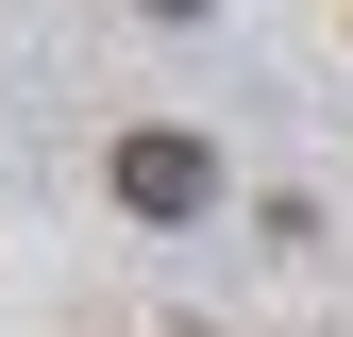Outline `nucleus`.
Wrapping results in <instances>:
<instances>
[{
  "instance_id": "1",
  "label": "nucleus",
  "mask_w": 353,
  "mask_h": 337,
  "mask_svg": "<svg viewBox=\"0 0 353 337\" xmlns=\"http://www.w3.org/2000/svg\"><path fill=\"white\" fill-rule=\"evenodd\" d=\"M118 202H135V220H202V202H219V152L185 135V118H152V135H118Z\"/></svg>"
}]
</instances>
